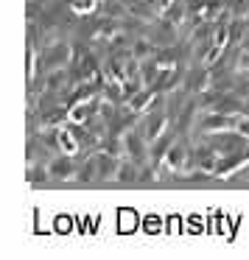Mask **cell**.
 <instances>
[{
    "label": "cell",
    "mask_w": 249,
    "mask_h": 260,
    "mask_svg": "<svg viewBox=\"0 0 249 260\" xmlns=\"http://www.w3.org/2000/svg\"><path fill=\"white\" fill-rule=\"evenodd\" d=\"M243 115V112H241ZM241 115H230V112H221V109H207V112L199 118V132L204 135H219V132H235L238 129V120Z\"/></svg>",
    "instance_id": "6da1fadb"
},
{
    "label": "cell",
    "mask_w": 249,
    "mask_h": 260,
    "mask_svg": "<svg viewBox=\"0 0 249 260\" xmlns=\"http://www.w3.org/2000/svg\"><path fill=\"white\" fill-rule=\"evenodd\" d=\"M120 143H123V154L129 159H135V162H140L143 157L148 154V137L143 135V129H129L123 132V137H120Z\"/></svg>",
    "instance_id": "7a4b0ae2"
},
{
    "label": "cell",
    "mask_w": 249,
    "mask_h": 260,
    "mask_svg": "<svg viewBox=\"0 0 249 260\" xmlns=\"http://www.w3.org/2000/svg\"><path fill=\"white\" fill-rule=\"evenodd\" d=\"M165 123H168L165 109H148L146 120L140 123V129H143V135L148 137V143H154L160 135H165Z\"/></svg>",
    "instance_id": "3957f363"
},
{
    "label": "cell",
    "mask_w": 249,
    "mask_h": 260,
    "mask_svg": "<svg viewBox=\"0 0 249 260\" xmlns=\"http://www.w3.org/2000/svg\"><path fill=\"white\" fill-rule=\"evenodd\" d=\"M48 174H51V179H68V176L76 174L73 168V154L62 151L59 157H53L51 162H48Z\"/></svg>",
    "instance_id": "277c9868"
},
{
    "label": "cell",
    "mask_w": 249,
    "mask_h": 260,
    "mask_svg": "<svg viewBox=\"0 0 249 260\" xmlns=\"http://www.w3.org/2000/svg\"><path fill=\"white\" fill-rule=\"evenodd\" d=\"M163 20H168V23H174V25H179L182 20L188 17V3L185 0H171L168 6L163 9V14H160Z\"/></svg>",
    "instance_id": "5b68a950"
},
{
    "label": "cell",
    "mask_w": 249,
    "mask_h": 260,
    "mask_svg": "<svg viewBox=\"0 0 249 260\" xmlns=\"http://www.w3.org/2000/svg\"><path fill=\"white\" fill-rule=\"evenodd\" d=\"M68 56H70V48L62 45V42H56V45H51L42 53V62L53 64V68H62V64H68Z\"/></svg>",
    "instance_id": "8992f818"
},
{
    "label": "cell",
    "mask_w": 249,
    "mask_h": 260,
    "mask_svg": "<svg viewBox=\"0 0 249 260\" xmlns=\"http://www.w3.org/2000/svg\"><path fill=\"white\" fill-rule=\"evenodd\" d=\"M92 107H96L92 101H81V104H76L73 109H68V120H70V123H76V126L90 123V118H92Z\"/></svg>",
    "instance_id": "52a82bcc"
},
{
    "label": "cell",
    "mask_w": 249,
    "mask_h": 260,
    "mask_svg": "<svg viewBox=\"0 0 249 260\" xmlns=\"http://www.w3.org/2000/svg\"><path fill=\"white\" fill-rule=\"evenodd\" d=\"M96 159H98V179H112V176H118L120 162L112 154H96Z\"/></svg>",
    "instance_id": "ba28073f"
},
{
    "label": "cell",
    "mask_w": 249,
    "mask_h": 260,
    "mask_svg": "<svg viewBox=\"0 0 249 260\" xmlns=\"http://www.w3.org/2000/svg\"><path fill=\"white\" fill-rule=\"evenodd\" d=\"M188 157H191V154H188V148L182 146V143H171L168 154H165V165H168V168H174V171H179L182 165L188 162Z\"/></svg>",
    "instance_id": "9c48e42d"
},
{
    "label": "cell",
    "mask_w": 249,
    "mask_h": 260,
    "mask_svg": "<svg viewBox=\"0 0 249 260\" xmlns=\"http://www.w3.org/2000/svg\"><path fill=\"white\" fill-rule=\"evenodd\" d=\"M56 140H59V148L68 154H76L79 151V143H76V135L70 129H56Z\"/></svg>",
    "instance_id": "30bf717a"
},
{
    "label": "cell",
    "mask_w": 249,
    "mask_h": 260,
    "mask_svg": "<svg viewBox=\"0 0 249 260\" xmlns=\"http://www.w3.org/2000/svg\"><path fill=\"white\" fill-rule=\"evenodd\" d=\"M76 176H79V182H92L98 179V159H84V165H79V171H76Z\"/></svg>",
    "instance_id": "8fae6325"
},
{
    "label": "cell",
    "mask_w": 249,
    "mask_h": 260,
    "mask_svg": "<svg viewBox=\"0 0 249 260\" xmlns=\"http://www.w3.org/2000/svg\"><path fill=\"white\" fill-rule=\"evenodd\" d=\"M129 107L135 112H143V109H151V90H135V95L129 98Z\"/></svg>",
    "instance_id": "7c38bea8"
},
{
    "label": "cell",
    "mask_w": 249,
    "mask_h": 260,
    "mask_svg": "<svg viewBox=\"0 0 249 260\" xmlns=\"http://www.w3.org/2000/svg\"><path fill=\"white\" fill-rule=\"evenodd\" d=\"M137 174H140V168H137L135 159H123V162H120V168H118V179L120 182H135Z\"/></svg>",
    "instance_id": "4fadbf2b"
},
{
    "label": "cell",
    "mask_w": 249,
    "mask_h": 260,
    "mask_svg": "<svg viewBox=\"0 0 249 260\" xmlns=\"http://www.w3.org/2000/svg\"><path fill=\"white\" fill-rule=\"evenodd\" d=\"M65 79H68V70H65V68L51 70V73H48V79H45L48 90H62V87H65Z\"/></svg>",
    "instance_id": "5bb4252c"
},
{
    "label": "cell",
    "mask_w": 249,
    "mask_h": 260,
    "mask_svg": "<svg viewBox=\"0 0 249 260\" xmlns=\"http://www.w3.org/2000/svg\"><path fill=\"white\" fill-rule=\"evenodd\" d=\"M132 53H135V59H146V56H151V53H154V45L148 40H137L135 48H132Z\"/></svg>",
    "instance_id": "9a60e30c"
},
{
    "label": "cell",
    "mask_w": 249,
    "mask_h": 260,
    "mask_svg": "<svg viewBox=\"0 0 249 260\" xmlns=\"http://www.w3.org/2000/svg\"><path fill=\"white\" fill-rule=\"evenodd\" d=\"M157 73H160V68H157V64H154V62H146V64H143V84L148 87L154 79H157Z\"/></svg>",
    "instance_id": "2e32d148"
},
{
    "label": "cell",
    "mask_w": 249,
    "mask_h": 260,
    "mask_svg": "<svg viewBox=\"0 0 249 260\" xmlns=\"http://www.w3.org/2000/svg\"><path fill=\"white\" fill-rule=\"evenodd\" d=\"M104 14H115V17H120V14H126V9L120 6L118 0H104Z\"/></svg>",
    "instance_id": "e0dca14e"
},
{
    "label": "cell",
    "mask_w": 249,
    "mask_h": 260,
    "mask_svg": "<svg viewBox=\"0 0 249 260\" xmlns=\"http://www.w3.org/2000/svg\"><path fill=\"white\" fill-rule=\"evenodd\" d=\"M70 6H73V12L87 14V12H92V9H96V0H73Z\"/></svg>",
    "instance_id": "ac0fdd59"
},
{
    "label": "cell",
    "mask_w": 249,
    "mask_h": 260,
    "mask_svg": "<svg viewBox=\"0 0 249 260\" xmlns=\"http://www.w3.org/2000/svg\"><path fill=\"white\" fill-rule=\"evenodd\" d=\"M238 68H241V70H249V48L241 53V56H238Z\"/></svg>",
    "instance_id": "d6986e66"
}]
</instances>
